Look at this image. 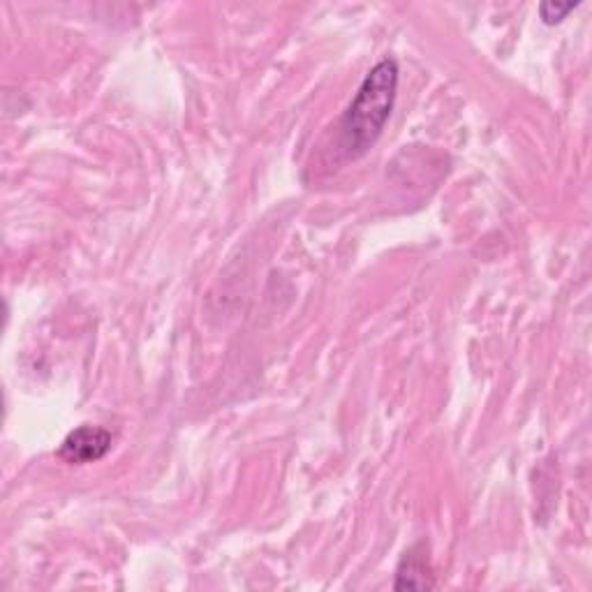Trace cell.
I'll return each instance as SVG.
<instances>
[{
    "label": "cell",
    "mask_w": 592,
    "mask_h": 592,
    "mask_svg": "<svg viewBox=\"0 0 592 592\" xmlns=\"http://www.w3.org/2000/svg\"><path fill=\"white\" fill-rule=\"evenodd\" d=\"M399 93V63L382 59L358 86L348 112L338 123V149L345 160L362 158L378 137L391 116Z\"/></svg>",
    "instance_id": "cell-1"
},
{
    "label": "cell",
    "mask_w": 592,
    "mask_h": 592,
    "mask_svg": "<svg viewBox=\"0 0 592 592\" xmlns=\"http://www.w3.org/2000/svg\"><path fill=\"white\" fill-rule=\"evenodd\" d=\"M112 433L102 426L84 424L67 433L59 446V458L70 465H86L104 458L112 450Z\"/></svg>",
    "instance_id": "cell-2"
},
{
    "label": "cell",
    "mask_w": 592,
    "mask_h": 592,
    "mask_svg": "<svg viewBox=\"0 0 592 592\" xmlns=\"http://www.w3.org/2000/svg\"><path fill=\"white\" fill-rule=\"evenodd\" d=\"M393 588L396 590H433L436 588L433 569H430V563L424 551L410 549L403 555Z\"/></svg>",
    "instance_id": "cell-3"
},
{
    "label": "cell",
    "mask_w": 592,
    "mask_h": 592,
    "mask_svg": "<svg viewBox=\"0 0 592 592\" xmlns=\"http://www.w3.org/2000/svg\"><path fill=\"white\" fill-rule=\"evenodd\" d=\"M574 8H579V3H574V0H569V3H558V0L553 3V0H549V3L540 5V16L544 20V24L553 26V24H560Z\"/></svg>",
    "instance_id": "cell-4"
}]
</instances>
